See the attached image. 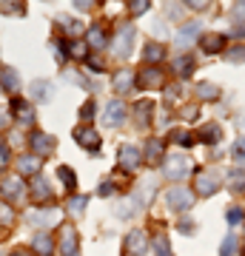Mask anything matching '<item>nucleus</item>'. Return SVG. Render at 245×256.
Returning a JSON list of instances; mask_svg holds the SVG:
<instances>
[{"instance_id":"f257e3e1","label":"nucleus","mask_w":245,"mask_h":256,"mask_svg":"<svg viewBox=\"0 0 245 256\" xmlns=\"http://www.w3.org/2000/svg\"><path fill=\"white\" fill-rule=\"evenodd\" d=\"M188 174H191V160H185L182 154L165 156V176H168L171 182H182Z\"/></svg>"},{"instance_id":"f03ea898","label":"nucleus","mask_w":245,"mask_h":256,"mask_svg":"<svg viewBox=\"0 0 245 256\" xmlns=\"http://www.w3.org/2000/svg\"><path fill=\"white\" fill-rule=\"evenodd\" d=\"M163 202H165V208H168V210H185V208H191L194 194H191L188 188L177 185V188H168V191H165Z\"/></svg>"},{"instance_id":"7ed1b4c3","label":"nucleus","mask_w":245,"mask_h":256,"mask_svg":"<svg viewBox=\"0 0 245 256\" xmlns=\"http://www.w3.org/2000/svg\"><path fill=\"white\" fill-rule=\"evenodd\" d=\"M194 191L200 194V196H211V194H217L219 191V174H217V171H211V168L200 171L197 180H194Z\"/></svg>"},{"instance_id":"20e7f679","label":"nucleus","mask_w":245,"mask_h":256,"mask_svg":"<svg viewBox=\"0 0 245 256\" xmlns=\"http://www.w3.org/2000/svg\"><path fill=\"white\" fill-rule=\"evenodd\" d=\"M29 146H32V154L35 156H49L52 151H55V137H49V134H43V131H35L32 137H29Z\"/></svg>"},{"instance_id":"39448f33","label":"nucleus","mask_w":245,"mask_h":256,"mask_svg":"<svg viewBox=\"0 0 245 256\" xmlns=\"http://www.w3.org/2000/svg\"><path fill=\"white\" fill-rule=\"evenodd\" d=\"M57 208H37L29 214V225H35V228H52L57 222Z\"/></svg>"},{"instance_id":"423d86ee","label":"nucleus","mask_w":245,"mask_h":256,"mask_svg":"<svg viewBox=\"0 0 245 256\" xmlns=\"http://www.w3.org/2000/svg\"><path fill=\"white\" fill-rule=\"evenodd\" d=\"M131 43H134V26L126 23V26L120 28L117 40H114V52H117V57H128V54H131Z\"/></svg>"},{"instance_id":"0eeeda50","label":"nucleus","mask_w":245,"mask_h":256,"mask_svg":"<svg viewBox=\"0 0 245 256\" xmlns=\"http://www.w3.org/2000/svg\"><path fill=\"white\" fill-rule=\"evenodd\" d=\"M74 140H77V146H83L86 151H100V137H97V131L94 128H77L74 131Z\"/></svg>"},{"instance_id":"6e6552de","label":"nucleus","mask_w":245,"mask_h":256,"mask_svg":"<svg viewBox=\"0 0 245 256\" xmlns=\"http://www.w3.org/2000/svg\"><path fill=\"white\" fill-rule=\"evenodd\" d=\"M77 248H80L77 230L69 228V225H63V230H60V254L63 256H77Z\"/></svg>"},{"instance_id":"1a4fd4ad","label":"nucleus","mask_w":245,"mask_h":256,"mask_svg":"<svg viewBox=\"0 0 245 256\" xmlns=\"http://www.w3.org/2000/svg\"><path fill=\"white\" fill-rule=\"evenodd\" d=\"M126 111L128 108H126V102L123 100H111L109 106H106V117H103V122H106V126H120V122L128 117Z\"/></svg>"},{"instance_id":"9d476101","label":"nucleus","mask_w":245,"mask_h":256,"mask_svg":"<svg viewBox=\"0 0 245 256\" xmlns=\"http://www.w3.org/2000/svg\"><path fill=\"white\" fill-rule=\"evenodd\" d=\"M145 245H148V236H145V230H143V228H134V230H131V234L126 236V250H128L131 256L143 254Z\"/></svg>"},{"instance_id":"9b49d317","label":"nucleus","mask_w":245,"mask_h":256,"mask_svg":"<svg viewBox=\"0 0 245 256\" xmlns=\"http://www.w3.org/2000/svg\"><path fill=\"white\" fill-rule=\"evenodd\" d=\"M140 162H143V154H140V148H134V146H120V165H123V168L134 171Z\"/></svg>"},{"instance_id":"f8f14e48","label":"nucleus","mask_w":245,"mask_h":256,"mask_svg":"<svg viewBox=\"0 0 245 256\" xmlns=\"http://www.w3.org/2000/svg\"><path fill=\"white\" fill-rule=\"evenodd\" d=\"M52 200V185L46 182L43 176H35L32 180V202H37V205H43V202Z\"/></svg>"},{"instance_id":"ddd939ff","label":"nucleus","mask_w":245,"mask_h":256,"mask_svg":"<svg viewBox=\"0 0 245 256\" xmlns=\"http://www.w3.org/2000/svg\"><path fill=\"white\" fill-rule=\"evenodd\" d=\"M40 168H43V160L35 156V154H32V156H20V160H18V171L23 176H35Z\"/></svg>"},{"instance_id":"4468645a","label":"nucleus","mask_w":245,"mask_h":256,"mask_svg":"<svg viewBox=\"0 0 245 256\" xmlns=\"http://www.w3.org/2000/svg\"><path fill=\"white\" fill-rule=\"evenodd\" d=\"M163 80H165L163 68H145V72L140 74V86H143V88H157V86H163Z\"/></svg>"},{"instance_id":"2eb2a0df","label":"nucleus","mask_w":245,"mask_h":256,"mask_svg":"<svg viewBox=\"0 0 245 256\" xmlns=\"http://www.w3.org/2000/svg\"><path fill=\"white\" fill-rule=\"evenodd\" d=\"M163 148H165V140H160V137L148 140V146H145V162H160V160H165Z\"/></svg>"},{"instance_id":"dca6fc26","label":"nucleus","mask_w":245,"mask_h":256,"mask_svg":"<svg viewBox=\"0 0 245 256\" xmlns=\"http://www.w3.org/2000/svg\"><path fill=\"white\" fill-rule=\"evenodd\" d=\"M134 72H131V68H120L117 74H114V88H117V92H131V88H134Z\"/></svg>"},{"instance_id":"f3484780","label":"nucleus","mask_w":245,"mask_h":256,"mask_svg":"<svg viewBox=\"0 0 245 256\" xmlns=\"http://www.w3.org/2000/svg\"><path fill=\"white\" fill-rule=\"evenodd\" d=\"M32 245L37 248V254H40V256H52V250H55V239L49 236L46 230H40V234H35Z\"/></svg>"},{"instance_id":"a211bd4d","label":"nucleus","mask_w":245,"mask_h":256,"mask_svg":"<svg viewBox=\"0 0 245 256\" xmlns=\"http://www.w3.org/2000/svg\"><path fill=\"white\" fill-rule=\"evenodd\" d=\"M32 97L37 102H49L52 100V82L49 80H35L32 82Z\"/></svg>"},{"instance_id":"6ab92c4d","label":"nucleus","mask_w":245,"mask_h":256,"mask_svg":"<svg viewBox=\"0 0 245 256\" xmlns=\"http://www.w3.org/2000/svg\"><path fill=\"white\" fill-rule=\"evenodd\" d=\"M0 86H3V92H18L20 88V77L15 68H0Z\"/></svg>"},{"instance_id":"aec40b11","label":"nucleus","mask_w":245,"mask_h":256,"mask_svg":"<svg viewBox=\"0 0 245 256\" xmlns=\"http://www.w3.org/2000/svg\"><path fill=\"white\" fill-rule=\"evenodd\" d=\"M197 34H200V23H185V26H182L180 32H177V46L185 48Z\"/></svg>"},{"instance_id":"412c9836","label":"nucleus","mask_w":245,"mask_h":256,"mask_svg":"<svg viewBox=\"0 0 245 256\" xmlns=\"http://www.w3.org/2000/svg\"><path fill=\"white\" fill-rule=\"evenodd\" d=\"M89 46L94 48V52L106 48V46H109V34H106L100 26H91V28H89Z\"/></svg>"},{"instance_id":"4be33fe9","label":"nucleus","mask_w":245,"mask_h":256,"mask_svg":"<svg viewBox=\"0 0 245 256\" xmlns=\"http://www.w3.org/2000/svg\"><path fill=\"white\" fill-rule=\"evenodd\" d=\"M12 111L18 114L20 122H32V120H35V114H32V106H29L26 100H20V97H15V100H12Z\"/></svg>"},{"instance_id":"5701e85b","label":"nucleus","mask_w":245,"mask_h":256,"mask_svg":"<svg viewBox=\"0 0 245 256\" xmlns=\"http://www.w3.org/2000/svg\"><path fill=\"white\" fill-rule=\"evenodd\" d=\"M163 57H165V46H160V43H145V48H143L145 63H160Z\"/></svg>"},{"instance_id":"b1692460","label":"nucleus","mask_w":245,"mask_h":256,"mask_svg":"<svg viewBox=\"0 0 245 256\" xmlns=\"http://www.w3.org/2000/svg\"><path fill=\"white\" fill-rule=\"evenodd\" d=\"M171 66H174V74H177V77H188V74L194 72V57L182 54V57H177Z\"/></svg>"},{"instance_id":"393cba45","label":"nucleus","mask_w":245,"mask_h":256,"mask_svg":"<svg viewBox=\"0 0 245 256\" xmlns=\"http://www.w3.org/2000/svg\"><path fill=\"white\" fill-rule=\"evenodd\" d=\"M197 137L202 140V142H208V146H214V142H219V137H222V131H219V126H214V122H208V126L200 128V134Z\"/></svg>"},{"instance_id":"a878e982","label":"nucleus","mask_w":245,"mask_h":256,"mask_svg":"<svg viewBox=\"0 0 245 256\" xmlns=\"http://www.w3.org/2000/svg\"><path fill=\"white\" fill-rule=\"evenodd\" d=\"M134 111H137V122H140V126H145V122L151 120V111H154V102H151V100H140V102L134 106Z\"/></svg>"},{"instance_id":"bb28decb","label":"nucleus","mask_w":245,"mask_h":256,"mask_svg":"<svg viewBox=\"0 0 245 256\" xmlns=\"http://www.w3.org/2000/svg\"><path fill=\"white\" fill-rule=\"evenodd\" d=\"M222 46H225V37L222 34H205L202 37V48H205V52H222Z\"/></svg>"},{"instance_id":"cd10ccee","label":"nucleus","mask_w":245,"mask_h":256,"mask_svg":"<svg viewBox=\"0 0 245 256\" xmlns=\"http://www.w3.org/2000/svg\"><path fill=\"white\" fill-rule=\"evenodd\" d=\"M0 191L6 194V196H20V194H23V182H20L18 176L3 180V182H0Z\"/></svg>"},{"instance_id":"c85d7f7f","label":"nucleus","mask_w":245,"mask_h":256,"mask_svg":"<svg viewBox=\"0 0 245 256\" xmlns=\"http://www.w3.org/2000/svg\"><path fill=\"white\" fill-rule=\"evenodd\" d=\"M151 250H154L157 256H168V254H171V245H168V236H165V234H157V236L151 239Z\"/></svg>"},{"instance_id":"c756f323","label":"nucleus","mask_w":245,"mask_h":256,"mask_svg":"<svg viewBox=\"0 0 245 256\" xmlns=\"http://www.w3.org/2000/svg\"><path fill=\"white\" fill-rule=\"evenodd\" d=\"M217 94H219V88L214 82H200V86H197V97H200V100H217Z\"/></svg>"},{"instance_id":"7c9ffc66","label":"nucleus","mask_w":245,"mask_h":256,"mask_svg":"<svg viewBox=\"0 0 245 256\" xmlns=\"http://www.w3.org/2000/svg\"><path fill=\"white\" fill-rule=\"evenodd\" d=\"M236 234H228L225 239H222V248H219V256H234L236 254Z\"/></svg>"},{"instance_id":"2f4dec72","label":"nucleus","mask_w":245,"mask_h":256,"mask_svg":"<svg viewBox=\"0 0 245 256\" xmlns=\"http://www.w3.org/2000/svg\"><path fill=\"white\" fill-rule=\"evenodd\" d=\"M57 176L63 180L66 188H74V185H77V176H74V171L69 168V165H60V168H57Z\"/></svg>"},{"instance_id":"473e14b6","label":"nucleus","mask_w":245,"mask_h":256,"mask_svg":"<svg viewBox=\"0 0 245 256\" xmlns=\"http://www.w3.org/2000/svg\"><path fill=\"white\" fill-rule=\"evenodd\" d=\"M228 185H231L234 191H242L245 188V171H231V174H228Z\"/></svg>"},{"instance_id":"72a5a7b5","label":"nucleus","mask_w":245,"mask_h":256,"mask_svg":"<svg viewBox=\"0 0 245 256\" xmlns=\"http://www.w3.org/2000/svg\"><path fill=\"white\" fill-rule=\"evenodd\" d=\"M171 142H177V146H194V137H191L188 131H171Z\"/></svg>"},{"instance_id":"f704fd0d","label":"nucleus","mask_w":245,"mask_h":256,"mask_svg":"<svg viewBox=\"0 0 245 256\" xmlns=\"http://www.w3.org/2000/svg\"><path fill=\"white\" fill-rule=\"evenodd\" d=\"M225 57L231 63H245V46H236V48H228Z\"/></svg>"},{"instance_id":"c9c22d12","label":"nucleus","mask_w":245,"mask_h":256,"mask_svg":"<svg viewBox=\"0 0 245 256\" xmlns=\"http://www.w3.org/2000/svg\"><path fill=\"white\" fill-rule=\"evenodd\" d=\"M69 210H72V214H83V210H86V196H72V200H69Z\"/></svg>"},{"instance_id":"e433bc0d","label":"nucleus","mask_w":245,"mask_h":256,"mask_svg":"<svg viewBox=\"0 0 245 256\" xmlns=\"http://www.w3.org/2000/svg\"><path fill=\"white\" fill-rule=\"evenodd\" d=\"M234 160H236V162H245V137H236V142H234Z\"/></svg>"},{"instance_id":"4c0bfd02","label":"nucleus","mask_w":245,"mask_h":256,"mask_svg":"<svg viewBox=\"0 0 245 256\" xmlns=\"http://www.w3.org/2000/svg\"><path fill=\"white\" fill-rule=\"evenodd\" d=\"M12 220H15V210H12L9 205H3V202H0V225H9Z\"/></svg>"},{"instance_id":"58836bf2","label":"nucleus","mask_w":245,"mask_h":256,"mask_svg":"<svg viewBox=\"0 0 245 256\" xmlns=\"http://www.w3.org/2000/svg\"><path fill=\"white\" fill-rule=\"evenodd\" d=\"M242 220H245L242 208H228V222H231V225H239Z\"/></svg>"},{"instance_id":"ea45409f","label":"nucleus","mask_w":245,"mask_h":256,"mask_svg":"<svg viewBox=\"0 0 245 256\" xmlns=\"http://www.w3.org/2000/svg\"><path fill=\"white\" fill-rule=\"evenodd\" d=\"M80 117L89 122L91 117H94V100H89V102H83V108H80Z\"/></svg>"},{"instance_id":"a19ab883","label":"nucleus","mask_w":245,"mask_h":256,"mask_svg":"<svg viewBox=\"0 0 245 256\" xmlns=\"http://www.w3.org/2000/svg\"><path fill=\"white\" fill-rule=\"evenodd\" d=\"M148 0H140V3H131V14H143V12H148Z\"/></svg>"},{"instance_id":"79ce46f5","label":"nucleus","mask_w":245,"mask_h":256,"mask_svg":"<svg viewBox=\"0 0 245 256\" xmlns=\"http://www.w3.org/2000/svg\"><path fill=\"white\" fill-rule=\"evenodd\" d=\"M9 146H6V142H3V140H0V165H6L9 162Z\"/></svg>"},{"instance_id":"37998d69","label":"nucleus","mask_w":245,"mask_h":256,"mask_svg":"<svg viewBox=\"0 0 245 256\" xmlns=\"http://www.w3.org/2000/svg\"><path fill=\"white\" fill-rule=\"evenodd\" d=\"M97 194H100V196H109V194H114V185H111V180H106V182L97 188Z\"/></svg>"},{"instance_id":"c03bdc74","label":"nucleus","mask_w":245,"mask_h":256,"mask_svg":"<svg viewBox=\"0 0 245 256\" xmlns=\"http://www.w3.org/2000/svg\"><path fill=\"white\" fill-rule=\"evenodd\" d=\"M180 230H182V234H191V230H194V222L182 220V222H180Z\"/></svg>"},{"instance_id":"a18cd8bd","label":"nucleus","mask_w":245,"mask_h":256,"mask_svg":"<svg viewBox=\"0 0 245 256\" xmlns=\"http://www.w3.org/2000/svg\"><path fill=\"white\" fill-rule=\"evenodd\" d=\"M6 126H9V114L0 108V128H6Z\"/></svg>"},{"instance_id":"49530a36","label":"nucleus","mask_w":245,"mask_h":256,"mask_svg":"<svg viewBox=\"0 0 245 256\" xmlns=\"http://www.w3.org/2000/svg\"><path fill=\"white\" fill-rule=\"evenodd\" d=\"M182 117H185V120H194V117H197V108H185V114H182Z\"/></svg>"},{"instance_id":"de8ad7c7","label":"nucleus","mask_w":245,"mask_h":256,"mask_svg":"<svg viewBox=\"0 0 245 256\" xmlns=\"http://www.w3.org/2000/svg\"><path fill=\"white\" fill-rule=\"evenodd\" d=\"M234 34H236V37H242V34H245V23H242V26H234Z\"/></svg>"},{"instance_id":"09e8293b","label":"nucleus","mask_w":245,"mask_h":256,"mask_svg":"<svg viewBox=\"0 0 245 256\" xmlns=\"http://www.w3.org/2000/svg\"><path fill=\"white\" fill-rule=\"evenodd\" d=\"M9 256H35L32 250H15V254H9Z\"/></svg>"}]
</instances>
